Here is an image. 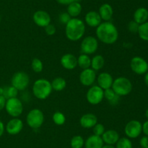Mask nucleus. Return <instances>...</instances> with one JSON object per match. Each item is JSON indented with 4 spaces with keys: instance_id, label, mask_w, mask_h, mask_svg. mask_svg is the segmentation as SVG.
<instances>
[{
    "instance_id": "4468645a",
    "label": "nucleus",
    "mask_w": 148,
    "mask_h": 148,
    "mask_svg": "<svg viewBox=\"0 0 148 148\" xmlns=\"http://www.w3.org/2000/svg\"><path fill=\"white\" fill-rule=\"evenodd\" d=\"M23 129V122L18 118H13L7 122L5 130L9 134L17 135L22 131Z\"/></svg>"
},
{
    "instance_id": "2eb2a0df",
    "label": "nucleus",
    "mask_w": 148,
    "mask_h": 148,
    "mask_svg": "<svg viewBox=\"0 0 148 148\" xmlns=\"http://www.w3.org/2000/svg\"><path fill=\"white\" fill-rule=\"evenodd\" d=\"M60 62L64 68L72 71L77 66V58L73 54L67 53L61 57Z\"/></svg>"
},
{
    "instance_id": "20e7f679",
    "label": "nucleus",
    "mask_w": 148,
    "mask_h": 148,
    "mask_svg": "<svg viewBox=\"0 0 148 148\" xmlns=\"http://www.w3.org/2000/svg\"><path fill=\"white\" fill-rule=\"evenodd\" d=\"M111 89L119 97L127 96L132 91V84L129 78L120 76L114 80Z\"/></svg>"
},
{
    "instance_id": "e433bc0d",
    "label": "nucleus",
    "mask_w": 148,
    "mask_h": 148,
    "mask_svg": "<svg viewBox=\"0 0 148 148\" xmlns=\"http://www.w3.org/2000/svg\"><path fill=\"white\" fill-rule=\"evenodd\" d=\"M44 29L45 32H46V34H47L48 36H53V35H54L56 32V27H55L54 25L51 24V23H50V24H49L48 26H46V27L44 28Z\"/></svg>"
},
{
    "instance_id": "6e6552de",
    "label": "nucleus",
    "mask_w": 148,
    "mask_h": 148,
    "mask_svg": "<svg viewBox=\"0 0 148 148\" xmlns=\"http://www.w3.org/2000/svg\"><path fill=\"white\" fill-rule=\"evenodd\" d=\"M104 98V90L98 85L91 86L86 94L87 101L92 105H97Z\"/></svg>"
},
{
    "instance_id": "ddd939ff",
    "label": "nucleus",
    "mask_w": 148,
    "mask_h": 148,
    "mask_svg": "<svg viewBox=\"0 0 148 148\" xmlns=\"http://www.w3.org/2000/svg\"><path fill=\"white\" fill-rule=\"evenodd\" d=\"M33 22L39 27L45 28L51 23V16L44 10H37L33 15Z\"/></svg>"
},
{
    "instance_id": "c03bdc74",
    "label": "nucleus",
    "mask_w": 148,
    "mask_h": 148,
    "mask_svg": "<svg viewBox=\"0 0 148 148\" xmlns=\"http://www.w3.org/2000/svg\"><path fill=\"white\" fill-rule=\"evenodd\" d=\"M102 148H116V147H114V145H103Z\"/></svg>"
},
{
    "instance_id": "58836bf2",
    "label": "nucleus",
    "mask_w": 148,
    "mask_h": 148,
    "mask_svg": "<svg viewBox=\"0 0 148 148\" xmlns=\"http://www.w3.org/2000/svg\"><path fill=\"white\" fill-rule=\"evenodd\" d=\"M82 0H56L59 4H62V5H68L70 3L72 2H80Z\"/></svg>"
},
{
    "instance_id": "412c9836",
    "label": "nucleus",
    "mask_w": 148,
    "mask_h": 148,
    "mask_svg": "<svg viewBox=\"0 0 148 148\" xmlns=\"http://www.w3.org/2000/svg\"><path fill=\"white\" fill-rule=\"evenodd\" d=\"M98 13H99L102 20L108 22L112 19L113 15H114V10L111 4L105 3L100 7Z\"/></svg>"
},
{
    "instance_id": "09e8293b",
    "label": "nucleus",
    "mask_w": 148,
    "mask_h": 148,
    "mask_svg": "<svg viewBox=\"0 0 148 148\" xmlns=\"http://www.w3.org/2000/svg\"><path fill=\"white\" fill-rule=\"evenodd\" d=\"M138 148H142V147H138Z\"/></svg>"
},
{
    "instance_id": "9d476101",
    "label": "nucleus",
    "mask_w": 148,
    "mask_h": 148,
    "mask_svg": "<svg viewBox=\"0 0 148 148\" xmlns=\"http://www.w3.org/2000/svg\"><path fill=\"white\" fill-rule=\"evenodd\" d=\"M143 132V124L137 120H132L126 124L124 133L130 139H136Z\"/></svg>"
},
{
    "instance_id": "4be33fe9",
    "label": "nucleus",
    "mask_w": 148,
    "mask_h": 148,
    "mask_svg": "<svg viewBox=\"0 0 148 148\" xmlns=\"http://www.w3.org/2000/svg\"><path fill=\"white\" fill-rule=\"evenodd\" d=\"M148 20V10L145 7L137 9L134 13V20L139 25L147 22Z\"/></svg>"
},
{
    "instance_id": "4c0bfd02",
    "label": "nucleus",
    "mask_w": 148,
    "mask_h": 148,
    "mask_svg": "<svg viewBox=\"0 0 148 148\" xmlns=\"http://www.w3.org/2000/svg\"><path fill=\"white\" fill-rule=\"evenodd\" d=\"M140 145L142 148H148V136H144L140 139Z\"/></svg>"
},
{
    "instance_id": "473e14b6",
    "label": "nucleus",
    "mask_w": 148,
    "mask_h": 148,
    "mask_svg": "<svg viewBox=\"0 0 148 148\" xmlns=\"http://www.w3.org/2000/svg\"><path fill=\"white\" fill-rule=\"evenodd\" d=\"M31 68L35 73H40L43 69V62L38 58H34L32 60Z\"/></svg>"
},
{
    "instance_id": "de8ad7c7",
    "label": "nucleus",
    "mask_w": 148,
    "mask_h": 148,
    "mask_svg": "<svg viewBox=\"0 0 148 148\" xmlns=\"http://www.w3.org/2000/svg\"><path fill=\"white\" fill-rule=\"evenodd\" d=\"M1 15H0V23H1Z\"/></svg>"
},
{
    "instance_id": "bb28decb",
    "label": "nucleus",
    "mask_w": 148,
    "mask_h": 148,
    "mask_svg": "<svg viewBox=\"0 0 148 148\" xmlns=\"http://www.w3.org/2000/svg\"><path fill=\"white\" fill-rule=\"evenodd\" d=\"M77 65L82 70L90 68L91 66V58L89 55L82 54L77 57Z\"/></svg>"
},
{
    "instance_id": "0eeeda50",
    "label": "nucleus",
    "mask_w": 148,
    "mask_h": 148,
    "mask_svg": "<svg viewBox=\"0 0 148 148\" xmlns=\"http://www.w3.org/2000/svg\"><path fill=\"white\" fill-rule=\"evenodd\" d=\"M30 83L29 75L24 71H18L12 77L11 84L18 91H23L27 89Z\"/></svg>"
},
{
    "instance_id": "7c9ffc66",
    "label": "nucleus",
    "mask_w": 148,
    "mask_h": 148,
    "mask_svg": "<svg viewBox=\"0 0 148 148\" xmlns=\"http://www.w3.org/2000/svg\"><path fill=\"white\" fill-rule=\"evenodd\" d=\"M52 119H53V123L58 126H62L64 124L65 121H66V117H65L64 114L62 112H55L52 116Z\"/></svg>"
},
{
    "instance_id": "2f4dec72",
    "label": "nucleus",
    "mask_w": 148,
    "mask_h": 148,
    "mask_svg": "<svg viewBox=\"0 0 148 148\" xmlns=\"http://www.w3.org/2000/svg\"><path fill=\"white\" fill-rule=\"evenodd\" d=\"M116 148H132V142L128 137L119 138L116 144Z\"/></svg>"
},
{
    "instance_id": "72a5a7b5",
    "label": "nucleus",
    "mask_w": 148,
    "mask_h": 148,
    "mask_svg": "<svg viewBox=\"0 0 148 148\" xmlns=\"http://www.w3.org/2000/svg\"><path fill=\"white\" fill-rule=\"evenodd\" d=\"M105 127L102 123H97L95 126L92 128V131H93V134L97 135V136H101L103 133L105 131Z\"/></svg>"
},
{
    "instance_id": "37998d69",
    "label": "nucleus",
    "mask_w": 148,
    "mask_h": 148,
    "mask_svg": "<svg viewBox=\"0 0 148 148\" xmlns=\"http://www.w3.org/2000/svg\"><path fill=\"white\" fill-rule=\"evenodd\" d=\"M144 80H145V83L146 86H147L148 87V71L147 73H146L145 74Z\"/></svg>"
},
{
    "instance_id": "5701e85b",
    "label": "nucleus",
    "mask_w": 148,
    "mask_h": 148,
    "mask_svg": "<svg viewBox=\"0 0 148 148\" xmlns=\"http://www.w3.org/2000/svg\"><path fill=\"white\" fill-rule=\"evenodd\" d=\"M82 10L80 2H72L67 5V13L72 18L77 17Z\"/></svg>"
},
{
    "instance_id": "f704fd0d",
    "label": "nucleus",
    "mask_w": 148,
    "mask_h": 148,
    "mask_svg": "<svg viewBox=\"0 0 148 148\" xmlns=\"http://www.w3.org/2000/svg\"><path fill=\"white\" fill-rule=\"evenodd\" d=\"M139 26H140V25H139L138 23H136L134 20H132V21H130V23H129L127 27H128V30H130L131 33H137L139 30Z\"/></svg>"
},
{
    "instance_id": "393cba45",
    "label": "nucleus",
    "mask_w": 148,
    "mask_h": 148,
    "mask_svg": "<svg viewBox=\"0 0 148 148\" xmlns=\"http://www.w3.org/2000/svg\"><path fill=\"white\" fill-rule=\"evenodd\" d=\"M104 98L106 99L107 101L112 105H116L119 103L120 100V97L118 94H116L112 89H108L104 90Z\"/></svg>"
},
{
    "instance_id": "aec40b11",
    "label": "nucleus",
    "mask_w": 148,
    "mask_h": 148,
    "mask_svg": "<svg viewBox=\"0 0 148 148\" xmlns=\"http://www.w3.org/2000/svg\"><path fill=\"white\" fill-rule=\"evenodd\" d=\"M104 142L101 136L92 134L87 138L84 146L85 148H102Z\"/></svg>"
},
{
    "instance_id": "79ce46f5",
    "label": "nucleus",
    "mask_w": 148,
    "mask_h": 148,
    "mask_svg": "<svg viewBox=\"0 0 148 148\" xmlns=\"http://www.w3.org/2000/svg\"><path fill=\"white\" fill-rule=\"evenodd\" d=\"M4 130H5V126H4L3 122L0 120V137L3 135L4 133Z\"/></svg>"
},
{
    "instance_id": "ea45409f",
    "label": "nucleus",
    "mask_w": 148,
    "mask_h": 148,
    "mask_svg": "<svg viewBox=\"0 0 148 148\" xmlns=\"http://www.w3.org/2000/svg\"><path fill=\"white\" fill-rule=\"evenodd\" d=\"M6 102H7V99L3 95H0V111L5 108Z\"/></svg>"
},
{
    "instance_id": "f8f14e48",
    "label": "nucleus",
    "mask_w": 148,
    "mask_h": 148,
    "mask_svg": "<svg viewBox=\"0 0 148 148\" xmlns=\"http://www.w3.org/2000/svg\"><path fill=\"white\" fill-rule=\"evenodd\" d=\"M96 71L92 68H87L82 70L79 74V81L85 86H91L96 80Z\"/></svg>"
},
{
    "instance_id": "a878e982",
    "label": "nucleus",
    "mask_w": 148,
    "mask_h": 148,
    "mask_svg": "<svg viewBox=\"0 0 148 148\" xmlns=\"http://www.w3.org/2000/svg\"><path fill=\"white\" fill-rule=\"evenodd\" d=\"M52 89L56 91H61L64 89L66 86V81L62 77H56L53 78L51 82Z\"/></svg>"
},
{
    "instance_id": "423d86ee",
    "label": "nucleus",
    "mask_w": 148,
    "mask_h": 148,
    "mask_svg": "<svg viewBox=\"0 0 148 148\" xmlns=\"http://www.w3.org/2000/svg\"><path fill=\"white\" fill-rule=\"evenodd\" d=\"M5 110L12 118H18L23 112V104L21 100L17 97L8 99L6 102Z\"/></svg>"
},
{
    "instance_id": "a18cd8bd",
    "label": "nucleus",
    "mask_w": 148,
    "mask_h": 148,
    "mask_svg": "<svg viewBox=\"0 0 148 148\" xmlns=\"http://www.w3.org/2000/svg\"><path fill=\"white\" fill-rule=\"evenodd\" d=\"M3 94H4V88L0 87V95H3Z\"/></svg>"
},
{
    "instance_id": "49530a36",
    "label": "nucleus",
    "mask_w": 148,
    "mask_h": 148,
    "mask_svg": "<svg viewBox=\"0 0 148 148\" xmlns=\"http://www.w3.org/2000/svg\"><path fill=\"white\" fill-rule=\"evenodd\" d=\"M145 116H146V118H147V120H148V108L147 109V110H146V112H145Z\"/></svg>"
},
{
    "instance_id": "9b49d317",
    "label": "nucleus",
    "mask_w": 148,
    "mask_h": 148,
    "mask_svg": "<svg viewBox=\"0 0 148 148\" xmlns=\"http://www.w3.org/2000/svg\"><path fill=\"white\" fill-rule=\"evenodd\" d=\"M130 68L137 75H143L148 71V62L141 57H134L130 62Z\"/></svg>"
},
{
    "instance_id": "a211bd4d",
    "label": "nucleus",
    "mask_w": 148,
    "mask_h": 148,
    "mask_svg": "<svg viewBox=\"0 0 148 148\" xmlns=\"http://www.w3.org/2000/svg\"><path fill=\"white\" fill-rule=\"evenodd\" d=\"M97 123H98V118L93 113L84 114L79 120V123L84 129H92Z\"/></svg>"
},
{
    "instance_id": "c9c22d12",
    "label": "nucleus",
    "mask_w": 148,
    "mask_h": 148,
    "mask_svg": "<svg viewBox=\"0 0 148 148\" xmlns=\"http://www.w3.org/2000/svg\"><path fill=\"white\" fill-rule=\"evenodd\" d=\"M71 18H72V17H71L70 15L68 14L67 12H66L61 13L59 16V22H60L62 24H64V25H66V23L71 20Z\"/></svg>"
},
{
    "instance_id": "6ab92c4d",
    "label": "nucleus",
    "mask_w": 148,
    "mask_h": 148,
    "mask_svg": "<svg viewBox=\"0 0 148 148\" xmlns=\"http://www.w3.org/2000/svg\"><path fill=\"white\" fill-rule=\"evenodd\" d=\"M101 138L106 145H114L118 142L120 136L116 131L114 129H109L104 131V133L101 136Z\"/></svg>"
},
{
    "instance_id": "f257e3e1",
    "label": "nucleus",
    "mask_w": 148,
    "mask_h": 148,
    "mask_svg": "<svg viewBox=\"0 0 148 148\" xmlns=\"http://www.w3.org/2000/svg\"><path fill=\"white\" fill-rule=\"evenodd\" d=\"M98 40L106 44H113L119 39V31L116 26L111 22H103L95 30Z\"/></svg>"
},
{
    "instance_id": "f3484780",
    "label": "nucleus",
    "mask_w": 148,
    "mask_h": 148,
    "mask_svg": "<svg viewBox=\"0 0 148 148\" xmlns=\"http://www.w3.org/2000/svg\"><path fill=\"white\" fill-rule=\"evenodd\" d=\"M85 22L90 27L97 28L102 23V19L98 12L91 10L85 15Z\"/></svg>"
},
{
    "instance_id": "dca6fc26",
    "label": "nucleus",
    "mask_w": 148,
    "mask_h": 148,
    "mask_svg": "<svg viewBox=\"0 0 148 148\" xmlns=\"http://www.w3.org/2000/svg\"><path fill=\"white\" fill-rule=\"evenodd\" d=\"M113 76L107 72H103L100 73L97 77V83L98 86L101 87L103 90L111 89L114 82Z\"/></svg>"
},
{
    "instance_id": "a19ab883",
    "label": "nucleus",
    "mask_w": 148,
    "mask_h": 148,
    "mask_svg": "<svg viewBox=\"0 0 148 148\" xmlns=\"http://www.w3.org/2000/svg\"><path fill=\"white\" fill-rule=\"evenodd\" d=\"M143 132L148 136V120L143 124Z\"/></svg>"
},
{
    "instance_id": "f03ea898",
    "label": "nucleus",
    "mask_w": 148,
    "mask_h": 148,
    "mask_svg": "<svg viewBox=\"0 0 148 148\" xmlns=\"http://www.w3.org/2000/svg\"><path fill=\"white\" fill-rule=\"evenodd\" d=\"M85 33V22L77 17L71 18L65 25V35L69 41H77L83 37Z\"/></svg>"
},
{
    "instance_id": "1a4fd4ad",
    "label": "nucleus",
    "mask_w": 148,
    "mask_h": 148,
    "mask_svg": "<svg viewBox=\"0 0 148 148\" xmlns=\"http://www.w3.org/2000/svg\"><path fill=\"white\" fill-rule=\"evenodd\" d=\"M80 49L82 54L92 55L98 49V41L97 38L92 36H88L82 39L80 44Z\"/></svg>"
},
{
    "instance_id": "7ed1b4c3",
    "label": "nucleus",
    "mask_w": 148,
    "mask_h": 148,
    "mask_svg": "<svg viewBox=\"0 0 148 148\" xmlns=\"http://www.w3.org/2000/svg\"><path fill=\"white\" fill-rule=\"evenodd\" d=\"M51 84L46 78L36 80L33 86V93L35 97L40 100L47 99L52 92Z\"/></svg>"
},
{
    "instance_id": "cd10ccee",
    "label": "nucleus",
    "mask_w": 148,
    "mask_h": 148,
    "mask_svg": "<svg viewBox=\"0 0 148 148\" xmlns=\"http://www.w3.org/2000/svg\"><path fill=\"white\" fill-rule=\"evenodd\" d=\"M72 148H82L85 145V140L80 135H76L72 138L70 141Z\"/></svg>"
},
{
    "instance_id": "b1692460",
    "label": "nucleus",
    "mask_w": 148,
    "mask_h": 148,
    "mask_svg": "<svg viewBox=\"0 0 148 148\" xmlns=\"http://www.w3.org/2000/svg\"><path fill=\"white\" fill-rule=\"evenodd\" d=\"M105 65V59L101 55H95L91 59V66L90 68L95 71H98L102 69Z\"/></svg>"
},
{
    "instance_id": "c756f323",
    "label": "nucleus",
    "mask_w": 148,
    "mask_h": 148,
    "mask_svg": "<svg viewBox=\"0 0 148 148\" xmlns=\"http://www.w3.org/2000/svg\"><path fill=\"white\" fill-rule=\"evenodd\" d=\"M137 33L142 40L148 41V21L140 25Z\"/></svg>"
},
{
    "instance_id": "39448f33",
    "label": "nucleus",
    "mask_w": 148,
    "mask_h": 148,
    "mask_svg": "<svg viewBox=\"0 0 148 148\" xmlns=\"http://www.w3.org/2000/svg\"><path fill=\"white\" fill-rule=\"evenodd\" d=\"M43 113L38 108L30 110L26 116V122L29 127L33 129H38L44 123Z\"/></svg>"
},
{
    "instance_id": "c85d7f7f",
    "label": "nucleus",
    "mask_w": 148,
    "mask_h": 148,
    "mask_svg": "<svg viewBox=\"0 0 148 148\" xmlns=\"http://www.w3.org/2000/svg\"><path fill=\"white\" fill-rule=\"evenodd\" d=\"M18 90L17 89L14 88L12 86H6L4 88V94L3 96L5 97L7 100L10 98H14V97H17L18 95Z\"/></svg>"
}]
</instances>
